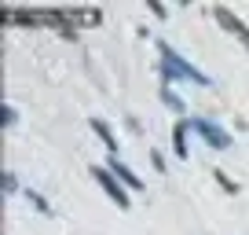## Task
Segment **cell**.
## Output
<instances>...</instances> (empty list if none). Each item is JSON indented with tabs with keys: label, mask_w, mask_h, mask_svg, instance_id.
<instances>
[{
	"label": "cell",
	"mask_w": 249,
	"mask_h": 235,
	"mask_svg": "<svg viewBox=\"0 0 249 235\" xmlns=\"http://www.w3.org/2000/svg\"><path fill=\"white\" fill-rule=\"evenodd\" d=\"M92 129H95V136L103 140V147H107L110 155H117V136H114V129H110L103 118H92Z\"/></svg>",
	"instance_id": "52a82bcc"
},
{
	"label": "cell",
	"mask_w": 249,
	"mask_h": 235,
	"mask_svg": "<svg viewBox=\"0 0 249 235\" xmlns=\"http://www.w3.org/2000/svg\"><path fill=\"white\" fill-rule=\"evenodd\" d=\"M150 162H154V169H158V173H161V169H165V158H161V155H158V151H150Z\"/></svg>",
	"instance_id": "5bb4252c"
},
{
	"label": "cell",
	"mask_w": 249,
	"mask_h": 235,
	"mask_svg": "<svg viewBox=\"0 0 249 235\" xmlns=\"http://www.w3.org/2000/svg\"><path fill=\"white\" fill-rule=\"evenodd\" d=\"M213 176H216V184H220V188L227 191V195H238V184H234L231 176H227V173H220V169H216V173H213Z\"/></svg>",
	"instance_id": "9c48e42d"
},
{
	"label": "cell",
	"mask_w": 249,
	"mask_h": 235,
	"mask_svg": "<svg viewBox=\"0 0 249 235\" xmlns=\"http://www.w3.org/2000/svg\"><path fill=\"white\" fill-rule=\"evenodd\" d=\"M158 55H161V59H158V66H161V81H165V85H172L176 78L195 81V85H202V88H209V85H213L209 74H202L195 63H187V59L169 44V40H158Z\"/></svg>",
	"instance_id": "6da1fadb"
},
{
	"label": "cell",
	"mask_w": 249,
	"mask_h": 235,
	"mask_svg": "<svg viewBox=\"0 0 249 235\" xmlns=\"http://www.w3.org/2000/svg\"><path fill=\"white\" fill-rule=\"evenodd\" d=\"M161 99H165V107H172V110H176V114H187V107H183V99H179V96H176V92H172V88H169V85H165V81H161Z\"/></svg>",
	"instance_id": "ba28073f"
},
{
	"label": "cell",
	"mask_w": 249,
	"mask_h": 235,
	"mask_svg": "<svg viewBox=\"0 0 249 235\" xmlns=\"http://www.w3.org/2000/svg\"><path fill=\"white\" fill-rule=\"evenodd\" d=\"M92 176H95V184H99V188L107 191L110 198H114L117 210H128V206H132V202H128V191L121 188V180H117V176L107 169V165H92Z\"/></svg>",
	"instance_id": "7a4b0ae2"
},
{
	"label": "cell",
	"mask_w": 249,
	"mask_h": 235,
	"mask_svg": "<svg viewBox=\"0 0 249 235\" xmlns=\"http://www.w3.org/2000/svg\"><path fill=\"white\" fill-rule=\"evenodd\" d=\"M107 169L114 173V176H117V180L124 184V188H132V191H143V180H140V176H136V173L128 169V165H124V162H117V155H110Z\"/></svg>",
	"instance_id": "5b68a950"
},
{
	"label": "cell",
	"mask_w": 249,
	"mask_h": 235,
	"mask_svg": "<svg viewBox=\"0 0 249 235\" xmlns=\"http://www.w3.org/2000/svg\"><path fill=\"white\" fill-rule=\"evenodd\" d=\"M213 15H216V22H220V26H224V30H227V33H231V37H238V40H242V44H246V48H249V26H246V22H242V19H238V15H234V11H231V8H227V4H216V8H213Z\"/></svg>",
	"instance_id": "277c9868"
},
{
	"label": "cell",
	"mask_w": 249,
	"mask_h": 235,
	"mask_svg": "<svg viewBox=\"0 0 249 235\" xmlns=\"http://www.w3.org/2000/svg\"><path fill=\"white\" fill-rule=\"evenodd\" d=\"M26 198L33 202V210H40V213H52V206H48V198H44V195H37V191H26Z\"/></svg>",
	"instance_id": "8fae6325"
},
{
	"label": "cell",
	"mask_w": 249,
	"mask_h": 235,
	"mask_svg": "<svg viewBox=\"0 0 249 235\" xmlns=\"http://www.w3.org/2000/svg\"><path fill=\"white\" fill-rule=\"evenodd\" d=\"M187 129H191L187 118H179L176 125H172V155L176 158H187Z\"/></svg>",
	"instance_id": "8992f818"
},
{
	"label": "cell",
	"mask_w": 249,
	"mask_h": 235,
	"mask_svg": "<svg viewBox=\"0 0 249 235\" xmlns=\"http://www.w3.org/2000/svg\"><path fill=\"white\" fill-rule=\"evenodd\" d=\"M0 176H4V180H0V184H4V195H15V191H18V180H15V173H11V169H4Z\"/></svg>",
	"instance_id": "30bf717a"
},
{
	"label": "cell",
	"mask_w": 249,
	"mask_h": 235,
	"mask_svg": "<svg viewBox=\"0 0 249 235\" xmlns=\"http://www.w3.org/2000/svg\"><path fill=\"white\" fill-rule=\"evenodd\" d=\"M191 129H198V133L205 136V143L216 147V151L231 147V133H227L224 125H216V121H209V118H191Z\"/></svg>",
	"instance_id": "3957f363"
},
{
	"label": "cell",
	"mask_w": 249,
	"mask_h": 235,
	"mask_svg": "<svg viewBox=\"0 0 249 235\" xmlns=\"http://www.w3.org/2000/svg\"><path fill=\"white\" fill-rule=\"evenodd\" d=\"M0 114H4V118H0V121H4V129H11V125H15V121H18L15 107H8V103H4V107H0Z\"/></svg>",
	"instance_id": "7c38bea8"
},
{
	"label": "cell",
	"mask_w": 249,
	"mask_h": 235,
	"mask_svg": "<svg viewBox=\"0 0 249 235\" xmlns=\"http://www.w3.org/2000/svg\"><path fill=\"white\" fill-rule=\"evenodd\" d=\"M147 8H150V11H154V15H158V19H165V4H158V0H150Z\"/></svg>",
	"instance_id": "4fadbf2b"
}]
</instances>
